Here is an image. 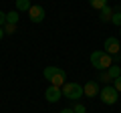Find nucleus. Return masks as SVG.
Instances as JSON below:
<instances>
[{
  "label": "nucleus",
  "instance_id": "nucleus-20",
  "mask_svg": "<svg viewBox=\"0 0 121 113\" xmlns=\"http://www.w3.org/2000/svg\"><path fill=\"white\" fill-rule=\"evenodd\" d=\"M60 113H75V111H73V109H69V107H67V109H60Z\"/></svg>",
  "mask_w": 121,
  "mask_h": 113
},
{
  "label": "nucleus",
  "instance_id": "nucleus-13",
  "mask_svg": "<svg viewBox=\"0 0 121 113\" xmlns=\"http://www.w3.org/2000/svg\"><path fill=\"white\" fill-rule=\"evenodd\" d=\"M18 10H14V12H6V22L8 24H18Z\"/></svg>",
  "mask_w": 121,
  "mask_h": 113
},
{
  "label": "nucleus",
  "instance_id": "nucleus-4",
  "mask_svg": "<svg viewBox=\"0 0 121 113\" xmlns=\"http://www.w3.org/2000/svg\"><path fill=\"white\" fill-rule=\"evenodd\" d=\"M99 97H101V101H103L105 105H115L117 99H119V91H117L113 85H105L99 91Z\"/></svg>",
  "mask_w": 121,
  "mask_h": 113
},
{
  "label": "nucleus",
  "instance_id": "nucleus-1",
  "mask_svg": "<svg viewBox=\"0 0 121 113\" xmlns=\"http://www.w3.org/2000/svg\"><path fill=\"white\" fill-rule=\"evenodd\" d=\"M91 65L95 67L97 71H107L113 65V59L105 51H95V52H91Z\"/></svg>",
  "mask_w": 121,
  "mask_h": 113
},
{
  "label": "nucleus",
  "instance_id": "nucleus-22",
  "mask_svg": "<svg viewBox=\"0 0 121 113\" xmlns=\"http://www.w3.org/2000/svg\"><path fill=\"white\" fill-rule=\"evenodd\" d=\"M119 36H121V26H119Z\"/></svg>",
  "mask_w": 121,
  "mask_h": 113
},
{
  "label": "nucleus",
  "instance_id": "nucleus-12",
  "mask_svg": "<svg viewBox=\"0 0 121 113\" xmlns=\"http://www.w3.org/2000/svg\"><path fill=\"white\" fill-rule=\"evenodd\" d=\"M89 4H91V8L101 10V8H105V6H107L109 2H107V0H89Z\"/></svg>",
  "mask_w": 121,
  "mask_h": 113
},
{
  "label": "nucleus",
  "instance_id": "nucleus-8",
  "mask_svg": "<svg viewBox=\"0 0 121 113\" xmlns=\"http://www.w3.org/2000/svg\"><path fill=\"white\" fill-rule=\"evenodd\" d=\"M99 85H97V81H89L83 85V93H85V97H97L99 95Z\"/></svg>",
  "mask_w": 121,
  "mask_h": 113
},
{
  "label": "nucleus",
  "instance_id": "nucleus-21",
  "mask_svg": "<svg viewBox=\"0 0 121 113\" xmlns=\"http://www.w3.org/2000/svg\"><path fill=\"white\" fill-rule=\"evenodd\" d=\"M2 36H4V28H2V26H0V39H2Z\"/></svg>",
  "mask_w": 121,
  "mask_h": 113
},
{
  "label": "nucleus",
  "instance_id": "nucleus-10",
  "mask_svg": "<svg viewBox=\"0 0 121 113\" xmlns=\"http://www.w3.org/2000/svg\"><path fill=\"white\" fill-rule=\"evenodd\" d=\"M30 0H16V10L18 12H28L30 10Z\"/></svg>",
  "mask_w": 121,
  "mask_h": 113
},
{
  "label": "nucleus",
  "instance_id": "nucleus-15",
  "mask_svg": "<svg viewBox=\"0 0 121 113\" xmlns=\"http://www.w3.org/2000/svg\"><path fill=\"white\" fill-rule=\"evenodd\" d=\"M111 22H113L115 26H121V12H115V14H113V16H111Z\"/></svg>",
  "mask_w": 121,
  "mask_h": 113
},
{
  "label": "nucleus",
  "instance_id": "nucleus-17",
  "mask_svg": "<svg viewBox=\"0 0 121 113\" xmlns=\"http://www.w3.org/2000/svg\"><path fill=\"white\" fill-rule=\"evenodd\" d=\"M113 87H115L117 91L121 93V75H119V77H117V79H113Z\"/></svg>",
  "mask_w": 121,
  "mask_h": 113
},
{
  "label": "nucleus",
  "instance_id": "nucleus-7",
  "mask_svg": "<svg viewBox=\"0 0 121 113\" xmlns=\"http://www.w3.org/2000/svg\"><path fill=\"white\" fill-rule=\"evenodd\" d=\"M105 52H109V55H117L119 52V48H121V44H119V39H115V36H107L105 39Z\"/></svg>",
  "mask_w": 121,
  "mask_h": 113
},
{
  "label": "nucleus",
  "instance_id": "nucleus-9",
  "mask_svg": "<svg viewBox=\"0 0 121 113\" xmlns=\"http://www.w3.org/2000/svg\"><path fill=\"white\" fill-rule=\"evenodd\" d=\"M99 14H101V22H111V16L115 14V10L111 8V6H105V8H101L99 10Z\"/></svg>",
  "mask_w": 121,
  "mask_h": 113
},
{
  "label": "nucleus",
  "instance_id": "nucleus-14",
  "mask_svg": "<svg viewBox=\"0 0 121 113\" xmlns=\"http://www.w3.org/2000/svg\"><path fill=\"white\" fill-rule=\"evenodd\" d=\"M2 28H4V35H14V32H16V24H8V22H6Z\"/></svg>",
  "mask_w": 121,
  "mask_h": 113
},
{
  "label": "nucleus",
  "instance_id": "nucleus-5",
  "mask_svg": "<svg viewBox=\"0 0 121 113\" xmlns=\"http://www.w3.org/2000/svg\"><path fill=\"white\" fill-rule=\"evenodd\" d=\"M28 18L32 22H43L44 20V6H40V4H32L30 6V10H28Z\"/></svg>",
  "mask_w": 121,
  "mask_h": 113
},
{
  "label": "nucleus",
  "instance_id": "nucleus-11",
  "mask_svg": "<svg viewBox=\"0 0 121 113\" xmlns=\"http://www.w3.org/2000/svg\"><path fill=\"white\" fill-rule=\"evenodd\" d=\"M107 75H109L111 81H113V79H117V77L121 75V67H119V65H111V67L107 69Z\"/></svg>",
  "mask_w": 121,
  "mask_h": 113
},
{
  "label": "nucleus",
  "instance_id": "nucleus-2",
  "mask_svg": "<svg viewBox=\"0 0 121 113\" xmlns=\"http://www.w3.org/2000/svg\"><path fill=\"white\" fill-rule=\"evenodd\" d=\"M44 79L47 81H51V85H56V87H60V85H65L67 81V73L63 69H59V67H47L44 69Z\"/></svg>",
  "mask_w": 121,
  "mask_h": 113
},
{
  "label": "nucleus",
  "instance_id": "nucleus-19",
  "mask_svg": "<svg viewBox=\"0 0 121 113\" xmlns=\"http://www.w3.org/2000/svg\"><path fill=\"white\" fill-rule=\"evenodd\" d=\"M4 24H6V12L0 10V26H4Z\"/></svg>",
  "mask_w": 121,
  "mask_h": 113
},
{
  "label": "nucleus",
  "instance_id": "nucleus-3",
  "mask_svg": "<svg viewBox=\"0 0 121 113\" xmlns=\"http://www.w3.org/2000/svg\"><path fill=\"white\" fill-rule=\"evenodd\" d=\"M63 97L65 99H71V101H79L85 93H83V85H79V83H65L63 85Z\"/></svg>",
  "mask_w": 121,
  "mask_h": 113
},
{
  "label": "nucleus",
  "instance_id": "nucleus-16",
  "mask_svg": "<svg viewBox=\"0 0 121 113\" xmlns=\"http://www.w3.org/2000/svg\"><path fill=\"white\" fill-rule=\"evenodd\" d=\"M73 111H75V113H85L87 109H85V105H83V103H79V101H77L75 107H73Z\"/></svg>",
  "mask_w": 121,
  "mask_h": 113
},
{
  "label": "nucleus",
  "instance_id": "nucleus-18",
  "mask_svg": "<svg viewBox=\"0 0 121 113\" xmlns=\"http://www.w3.org/2000/svg\"><path fill=\"white\" fill-rule=\"evenodd\" d=\"M99 81H105V83H109L111 79H109V75H107V71H101V75H99Z\"/></svg>",
  "mask_w": 121,
  "mask_h": 113
},
{
  "label": "nucleus",
  "instance_id": "nucleus-6",
  "mask_svg": "<svg viewBox=\"0 0 121 113\" xmlns=\"http://www.w3.org/2000/svg\"><path fill=\"white\" fill-rule=\"evenodd\" d=\"M60 97H63V91H60V87H56V85H48L47 91H44V99H47L48 103H56Z\"/></svg>",
  "mask_w": 121,
  "mask_h": 113
}]
</instances>
